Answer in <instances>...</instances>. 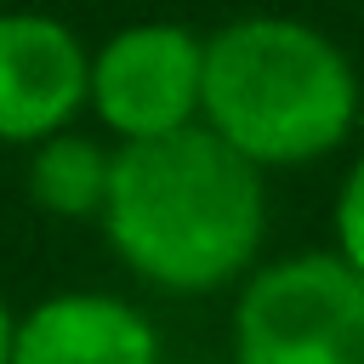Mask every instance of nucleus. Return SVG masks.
Wrapping results in <instances>:
<instances>
[{
	"mask_svg": "<svg viewBox=\"0 0 364 364\" xmlns=\"http://www.w3.org/2000/svg\"><path fill=\"white\" fill-rule=\"evenodd\" d=\"M102 228L119 262L142 279L165 290H216L245 273L262 245V171L210 125L119 142Z\"/></svg>",
	"mask_w": 364,
	"mask_h": 364,
	"instance_id": "obj_1",
	"label": "nucleus"
},
{
	"mask_svg": "<svg viewBox=\"0 0 364 364\" xmlns=\"http://www.w3.org/2000/svg\"><path fill=\"white\" fill-rule=\"evenodd\" d=\"M358 74L347 51L296 17H239L205 40L199 125L262 165H307L347 142Z\"/></svg>",
	"mask_w": 364,
	"mask_h": 364,
	"instance_id": "obj_2",
	"label": "nucleus"
},
{
	"mask_svg": "<svg viewBox=\"0 0 364 364\" xmlns=\"http://www.w3.org/2000/svg\"><path fill=\"white\" fill-rule=\"evenodd\" d=\"M233 364H364V279L336 250L262 267L233 313Z\"/></svg>",
	"mask_w": 364,
	"mask_h": 364,
	"instance_id": "obj_3",
	"label": "nucleus"
},
{
	"mask_svg": "<svg viewBox=\"0 0 364 364\" xmlns=\"http://www.w3.org/2000/svg\"><path fill=\"white\" fill-rule=\"evenodd\" d=\"M199 97H205V40L182 23H131L108 34L91 57L85 102L125 142L199 125Z\"/></svg>",
	"mask_w": 364,
	"mask_h": 364,
	"instance_id": "obj_4",
	"label": "nucleus"
},
{
	"mask_svg": "<svg viewBox=\"0 0 364 364\" xmlns=\"http://www.w3.org/2000/svg\"><path fill=\"white\" fill-rule=\"evenodd\" d=\"M91 97V57L57 17L0 11V142L40 148Z\"/></svg>",
	"mask_w": 364,
	"mask_h": 364,
	"instance_id": "obj_5",
	"label": "nucleus"
},
{
	"mask_svg": "<svg viewBox=\"0 0 364 364\" xmlns=\"http://www.w3.org/2000/svg\"><path fill=\"white\" fill-rule=\"evenodd\" d=\"M11 364H159V341L119 296L68 290L17 318Z\"/></svg>",
	"mask_w": 364,
	"mask_h": 364,
	"instance_id": "obj_6",
	"label": "nucleus"
},
{
	"mask_svg": "<svg viewBox=\"0 0 364 364\" xmlns=\"http://www.w3.org/2000/svg\"><path fill=\"white\" fill-rule=\"evenodd\" d=\"M108 176H114V154L97 148L91 136L57 131L34 148L28 159V199L46 216L80 222V216H102L108 205Z\"/></svg>",
	"mask_w": 364,
	"mask_h": 364,
	"instance_id": "obj_7",
	"label": "nucleus"
},
{
	"mask_svg": "<svg viewBox=\"0 0 364 364\" xmlns=\"http://www.w3.org/2000/svg\"><path fill=\"white\" fill-rule=\"evenodd\" d=\"M336 256L364 279V159L347 171L336 193Z\"/></svg>",
	"mask_w": 364,
	"mask_h": 364,
	"instance_id": "obj_8",
	"label": "nucleus"
},
{
	"mask_svg": "<svg viewBox=\"0 0 364 364\" xmlns=\"http://www.w3.org/2000/svg\"><path fill=\"white\" fill-rule=\"evenodd\" d=\"M11 341H17V318H11V307L0 296V364H11Z\"/></svg>",
	"mask_w": 364,
	"mask_h": 364,
	"instance_id": "obj_9",
	"label": "nucleus"
}]
</instances>
